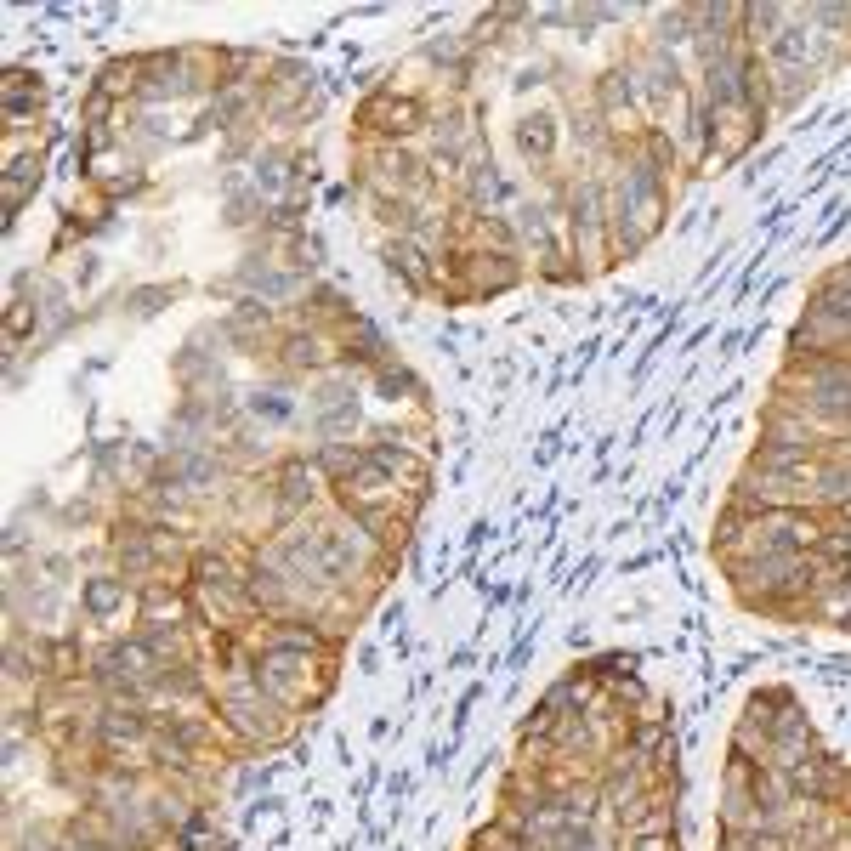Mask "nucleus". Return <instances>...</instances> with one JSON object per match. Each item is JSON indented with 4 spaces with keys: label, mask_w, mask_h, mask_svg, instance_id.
Returning a JSON list of instances; mask_svg holds the SVG:
<instances>
[{
    "label": "nucleus",
    "mask_w": 851,
    "mask_h": 851,
    "mask_svg": "<svg viewBox=\"0 0 851 851\" xmlns=\"http://www.w3.org/2000/svg\"><path fill=\"white\" fill-rule=\"evenodd\" d=\"M278 488H284V494H278V511H284V517H296L301 505L313 500V477H307V466H301V460H290V466H284Z\"/></svg>",
    "instance_id": "7ed1b4c3"
},
{
    "label": "nucleus",
    "mask_w": 851,
    "mask_h": 851,
    "mask_svg": "<svg viewBox=\"0 0 851 851\" xmlns=\"http://www.w3.org/2000/svg\"><path fill=\"white\" fill-rule=\"evenodd\" d=\"M364 125H381L386 137H409V131L426 125V108H420L415 97H392V91H381L375 103H364Z\"/></svg>",
    "instance_id": "f257e3e1"
},
{
    "label": "nucleus",
    "mask_w": 851,
    "mask_h": 851,
    "mask_svg": "<svg viewBox=\"0 0 851 851\" xmlns=\"http://www.w3.org/2000/svg\"><path fill=\"white\" fill-rule=\"evenodd\" d=\"M250 409H256V415H267V420H290V398H284V392H256V398H250Z\"/></svg>",
    "instance_id": "1a4fd4ad"
},
{
    "label": "nucleus",
    "mask_w": 851,
    "mask_h": 851,
    "mask_svg": "<svg viewBox=\"0 0 851 851\" xmlns=\"http://www.w3.org/2000/svg\"><path fill=\"white\" fill-rule=\"evenodd\" d=\"M676 63H664V57H653L642 69V91H647V103H664V97H676Z\"/></svg>",
    "instance_id": "39448f33"
},
{
    "label": "nucleus",
    "mask_w": 851,
    "mask_h": 851,
    "mask_svg": "<svg viewBox=\"0 0 851 851\" xmlns=\"http://www.w3.org/2000/svg\"><path fill=\"white\" fill-rule=\"evenodd\" d=\"M114 608H125V579H86V613L103 625Z\"/></svg>",
    "instance_id": "20e7f679"
},
{
    "label": "nucleus",
    "mask_w": 851,
    "mask_h": 851,
    "mask_svg": "<svg viewBox=\"0 0 851 851\" xmlns=\"http://www.w3.org/2000/svg\"><path fill=\"white\" fill-rule=\"evenodd\" d=\"M23 851H35V846H23Z\"/></svg>",
    "instance_id": "f8f14e48"
},
{
    "label": "nucleus",
    "mask_w": 851,
    "mask_h": 851,
    "mask_svg": "<svg viewBox=\"0 0 851 851\" xmlns=\"http://www.w3.org/2000/svg\"><path fill=\"white\" fill-rule=\"evenodd\" d=\"M386 267L392 273H403L409 284H420L426 278V256L415 250V239H398V244H386Z\"/></svg>",
    "instance_id": "423d86ee"
},
{
    "label": "nucleus",
    "mask_w": 851,
    "mask_h": 851,
    "mask_svg": "<svg viewBox=\"0 0 851 851\" xmlns=\"http://www.w3.org/2000/svg\"><path fill=\"white\" fill-rule=\"evenodd\" d=\"M29 182H40V159H18V165H12V176H6V210L23 205Z\"/></svg>",
    "instance_id": "0eeeda50"
},
{
    "label": "nucleus",
    "mask_w": 851,
    "mask_h": 851,
    "mask_svg": "<svg viewBox=\"0 0 851 851\" xmlns=\"http://www.w3.org/2000/svg\"><path fill=\"white\" fill-rule=\"evenodd\" d=\"M517 142H522V154H551V120H545V114H539V120H522Z\"/></svg>",
    "instance_id": "6e6552de"
},
{
    "label": "nucleus",
    "mask_w": 851,
    "mask_h": 851,
    "mask_svg": "<svg viewBox=\"0 0 851 851\" xmlns=\"http://www.w3.org/2000/svg\"><path fill=\"white\" fill-rule=\"evenodd\" d=\"M97 732H103V744L108 749H125V744H142L148 738V715L142 710H125V704H108L103 710V721H97Z\"/></svg>",
    "instance_id": "f03ea898"
},
{
    "label": "nucleus",
    "mask_w": 851,
    "mask_h": 851,
    "mask_svg": "<svg viewBox=\"0 0 851 851\" xmlns=\"http://www.w3.org/2000/svg\"><path fill=\"white\" fill-rule=\"evenodd\" d=\"M562 851H596V834L579 823V829H562V840H556Z\"/></svg>",
    "instance_id": "9d476101"
},
{
    "label": "nucleus",
    "mask_w": 851,
    "mask_h": 851,
    "mask_svg": "<svg viewBox=\"0 0 851 851\" xmlns=\"http://www.w3.org/2000/svg\"><path fill=\"white\" fill-rule=\"evenodd\" d=\"M630 851H676V846H670V834H642Z\"/></svg>",
    "instance_id": "9b49d317"
}]
</instances>
